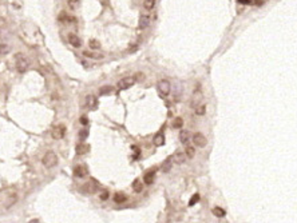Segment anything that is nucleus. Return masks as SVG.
<instances>
[{
	"mask_svg": "<svg viewBox=\"0 0 297 223\" xmlns=\"http://www.w3.org/2000/svg\"><path fill=\"white\" fill-rule=\"evenodd\" d=\"M15 59H16V70H18V72L24 74L30 67L28 59L24 56L23 54H16V55H15Z\"/></svg>",
	"mask_w": 297,
	"mask_h": 223,
	"instance_id": "nucleus-1",
	"label": "nucleus"
},
{
	"mask_svg": "<svg viewBox=\"0 0 297 223\" xmlns=\"http://www.w3.org/2000/svg\"><path fill=\"white\" fill-rule=\"evenodd\" d=\"M43 165H44V167H47V168H52V167H55L58 165V156L52 151H48L43 156Z\"/></svg>",
	"mask_w": 297,
	"mask_h": 223,
	"instance_id": "nucleus-2",
	"label": "nucleus"
},
{
	"mask_svg": "<svg viewBox=\"0 0 297 223\" xmlns=\"http://www.w3.org/2000/svg\"><path fill=\"white\" fill-rule=\"evenodd\" d=\"M137 83V79H135V76H127V78H123L120 79L118 82V84H117V88L118 90H127L130 87H133V86Z\"/></svg>",
	"mask_w": 297,
	"mask_h": 223,
	"instance_id": "nucleus-3",
	"label": "nucleus"
},
{
	"mask_svg": "<svg viewBox=\"0 0 297 223\" xmlns=\"http://www.w3.org/2000/svg\"><path fill=\"white\" fill-rule=\"evenodd\" d=\"M64 134H66V127L63 124H56L55 127H52V130H51V136L54 139H56V140L63 138Z\"/></svg>",
	"mask_w": 297,
	"mask_h": 223,
	"instance_id": "nucleus-4",
	"label": "nucleus"
},
{
	"mask_svg": "<svg viewBox=\"0 0 297 223\" xmlns=\"http://www.w3.org/2000/svg\"><path fill=\"white\" fill-rule=\"evenodd\" d=\"M193 143L197 147H205L208 144V139L205 138V135L201 134V132H197V134L193 135Z\"/></svg>",
	"mask_w": 297,
	"mask_h": 223,
	"instance_id": "nucleus-5",
	"label": "nucleus"
},
{
	"mask_svg": "<svg viewBox=\"0 0 297 223\" xmlns=\"http://www.w3.org/2000/svg\"><path fill=\"white\" fill-rule=\"evenodd\" d=\"M158 91L161 92L162 95H169L170 91H171V86H170V83L168 82V80H161V82L158 83Z\"/></svg>",
	"mask_w": 297,
	"mask_h": 223,
	"instance_id": "nucleus-6",
	"label": "nucleus"
},
{
	"mask_svg": "<svg viewBox=\"0 0 297 223\" xmlns=\"http://www.w3.org/2000/svg\"><path fill=\"white\" fill-rule=\"evenodd\" d=\"M83 55L88 59H92V60H101V59H103V54L98 52L97 49H87V51H83Z\"/></svg>",
	"mask_w": 297,
	"mask_h": 223,
	"instance_id": "nucleus-7",
	"label": "nucleus"
},
{
	"mask_svg": "<svg viewBox=\"0 0 297 223\" xmlns=\"http://www.w3.org/2000/svg\"><path fill=\"white\" fill-rule=\"evenodd\" d=\"M74 175L78 176V178H86L88 175V168L83 165H79L74 168Z\"/></svg>",
	"mask_w": 297,
	"mask_h": 223,
	"instance_id": "nucleus-8",
	"label": "nucleus"
},
{
	"mask_svg": "<svg viewBox=\"0 0 297 223\" xmlns=\"http://www.w3.org/2000/svg\"><path fill=\"white\" fill-rule=\"evenodd\" d=\"M86 106L90 110H95L98 107V99L95 98V95H87L86 96Z\"/></svg>",
	"mask_w": 297,
	"mask_h": 223,
	"instance_id": "nucleus-9",
	"label": "nucleus"
},
{
	"mask_svg": "<svg viewBox=\"0 0 297 223\" xmlns=\"http://www.w3.org/2000/svg\"><path fill=\"white\" fill-rule=\"evenodd\" d=\"M186 152H184V151H177V152L173 155V162L177 163V165H181V163H185V160H186Z\"/></svg>",
	"mask_w": 297,
	"mask_h": 223,
	"instance_id": "nucleus-10",
	"label": "nucleus"
},
{
	"mask_svg": "<svg viewBox=\"0 0 297 223\" xmlns=\"http://www.w3.org/2000/svg\"><path fill=\"white\" fill-rule=\"evenodd\" d=\"M148 24H150V16L148 15H141V17L138 20V28L145 30L148 27Z\"/></svg>",
	"mask_w": 297,
	"mask_h": 223,
	"instance_id": "nucleus-11",
	"label": "nucleus"
},
{
	"mask_svg": "<svg viewBox=\"0 0 297 223\" xmlns=\"http://www.w3.org/2000/svg\"><path fill=\"white\" fill-rule=\"evenodd\" d=\"M69 42H70V44L75 48H79L80 46H82V40H80L76 35H74V33H70L69 35Z\"/></svg>",
	"mask_w": 297,
	"mask_h": 223,
	"instance_id": "nucleus-12",
	"label": "nucleus"
},
{
	"mask_svg": "<svg viewBox=\"0 0 297 223\" xmlns=\"http://www.w3.org/2000/svg\"><path fill=\"white\" fill-rule=\"evenodd\" d=\"M82 188H83V191H85V193H88V194H92V193H95V191L98 190V188H97V184H95V182H94V181H91V182H88V183H86Z\"/></svg>",
	"mask_w": 297,
	"mask_h": 223,
	"instance_id": "nucleus-13",
	"label": "nucleus"
},
{
	"mask_svg": "<svg viewBox=\"0 0 297 223\" xmlns=\"http://www.w3.org/2000/svg\"><path fill=\"white\" fill-rule=\"evenodd\" d=\"M171 165H173V156H169V158H166L165 160H163V163H162V171L163 172H169L170 170H171Z\"/></svg>",
	"mask_w": 297,
	"mask_h": 223,
	"instance_id": "nucleus-14",
	"label": "nucleus"
},
{
	"mask_svg": "<svg viewBox=\"0 0 297 223\" xmlns=\"http://www.w3.org/2000/svg\"><path fill=\"white\" fill-rule=\"evenodd\" d=\"M90 151V147L87 144H85V143H80V144H78L75 147V152L78 154V155H85V154H87Z\"/></svg>",
	"mask_w": 297,
	"mask_h": 223,
	"instance_id": "nucleus-15",
	"label": "nucleus"
},
{
	"mask_svg": "<svg viewBox=\"0 0 297 223\" xmlns=\"http://www.w3.org/2000/svg\"><path fill=\"white\" fill-rule=\"evenodd\" d=\"M154 176H155V171L154 170H151V171H148V172H146L145 174V176H143V182L146 184H151L154 182Z\"/></svg>",
	"mask_w": 297,
	"mask_h": 223,
	"instance_id": "nucleus-16",
	"label": "nucleus"
},
{
	"mask_svg": "<svg viewBox=\"0 0 297 223\" xmlns=\"http://www.w3.org/2000/svg\"><path fill=\"white\" fill-rule=\"evenodd\" d=\"M153 143L154 146H157V147H159V146H163L165 144V136H163V134H157L155 136H154L153 139Z\"/></svg>",
	"mask_w": 297,
	"mask_h": 223,
	"instance_id": "nucleus-17",
	"label": "nucleus"
},
{
	"mask_svg": "<svg viewBox=\"0 0 297 223\" xmlns=\"http://www.w3.org/2000/svg\"><path fill=\"white\" fill-rule=\"evenodd\" d=\"M114 200H115V203H123L127 200V196H126L125 194L122 193H117L115 195H114Z\"/></svg>",
	"mask_w": 297,
	"mask_h": 223,
	"instance_id": "nucleus-18",
	"label": "nucleus"
},
{
	"mask_svg": "<svg viewBox=\"0 0 297 223\" xmlns=\"http://www.w3.org/2000/svg\"><path fill=\"white\" fill-rule=\"evenodd\" d=\"M225 214H226L225 210L221 209V207H214V209H213V215L217 216V218H224Z\"/></svg>",
	"mask_w": 297,
	"mask_h": 223,
	"instance_id": "nucleus-19",
	"label": "nucleus"
},
{
	"mask_svg": "<svg viewBox=\"0 0 297 223\" xmlns=\"http://www.w3.org/2000/svg\"><path fill=\"white\" fill-rule=\"evenodd\" d=\"M189 138H190V132L186 131V130L181 131V134H179V140H181V143H186L189 140Z\"/></svg>",
	"mask_w": 297,
	"mask_h": 223,
	"instance_id": "nucleus-20",
	"label": "nucleus"
},
{
	"mask_svg": "<svg viewBox=\"0 0 297 223\" xmlns=\"http://www.w3.org/2000/svg\"><path fill=\"white\" fill-rule=\"evenodd\" d=\"M133 190H134L135 193H141V191L143 190V186H142V183L138 181V179L133 182Z\"/></svg>",
	"mask_w": 297,
	"mask_h": 223,
	"instance_id": "nucleus-21",
	"label": "nucleus"
},
{
	"mask_svg": "<svg viewBox=\"0 0 297 223\" xmlns=\"http://www.w3.org/2000/svg\"><path fill=\"white\" fill-rule=\"evenodd\" d=\"M154 5H155V0H145L143 2V7L146 10H153Z\"/></svg>",
	"mask_w": 297,
	"mask_h": 223,
	"instance_id": "nucleus-22",
	"label": "nucleus"
},
{
	"mask_svg": "<svg viewBox=\"0 0 297 223\" xmlns=\"http://www.w3.org/2000/svg\"><path fill=\"white\" fill-rule=\"evenodd\" d=\"M182 124H184V120H182V118H175L174 120H173V127L174 128H181Z\"/></svg>",
	"mask_w": 297,
	"mask_h": 223,
	"instance_id": "nucleus-23",
	"label": "nucleus"
},
{
	"mask_svg": "<svg viewBox=\"0 0 297 223\" xmlns=\"http://www.w3.org/2000/svg\"><path fill=\"white\" fill-rule=\"evenodd\" d=\"M88 46H90V48H91V49H98L99 47H101V43H99L98 40H95V39H91L88 42Z\"/></svg>",
	"mask_w": 297,
	"mask_h": 223,
	"instance_id": "nucleus-24",
	"label": "nucleus"
},
{
	"mask_svg": "<svg viewBox=\"0 0 297 223\" xmlns=\"http://www.w3.org/2000/svg\"><path fill=\"white\" fill-rule=\"evenodd\" d=\"M194 110H196L197 115H203V114H205V111H206V108H205V106H203L202 103H201V104H198V106L194 108Z\"/></svg>",
	"mask_w": 297,
	"mask_h": 223,
	"instance_id": "nucleus-25",
	"label": "nucleus"
},
{
	"mask_svg": "<svg viewBox=\"0 0 297 223\" xmlns=\"http://www.w3.org/2000/svg\"><path fill=\"white\" fill-rule=\"evenodd\" d=\"M198 200H200V195H198V194H194L193 196H191V199L189 200V206H194V204H196Z\"/></svg>",
	"mask_w": 297,
	"mask_h": 223,
	"instance_id": "nucleus-26",
	"label": "nucleus"
},
{
	"mask_svg": "<svg viewBox=\"0 0 297 223\" xmlns=\"http://www.w3.org/2000/svg\"><path fill=\"white\" fill-rule=\"evenodd\" d=\"M70 8H76L80 4V0H67Z\"/></svg>",
	"mask_w": 297,
	"mask_h": 223,
	"instance_id": "nucleus-27",
	"label": "nucleus"
},
{
	"mask_svg": "<svg viewBox=\"0 0 297 223\" xmlns=\"http://www.w3.org/2000/svg\"><path fill=\"white\" fill-rule=\"evenodd\" d=\"M111 91H113V87H110V86H107V87H102L101 90H99V94H101V95L110 94Z\"/></svg>",
	"mask_w": 297,
	"mask_h": 223,
	"instance_id": "nucleus-28",
	"label": "nucleus"
},
{
	"mask_svg": "<svg viewBox=\"0 0 297 223\" xmlns=\"http://www.w3.org/2000/svg\"><path fill=\"white\" fill-rule=\"evenodd\" d=\"M194 154H196L194 148L191 147V146H187V147H186V155H187V158H193Z\"/></svg>",
	"mask_w": 297,
	"mask_h": 223,
	"instance_id": "nucleus-29",
	"label": "nucleus"
},
{
	"mask_svg": "<svg viewBox=\"0 0 297 223\" xmlns=\"http://www.w3.org/2000/svg\"><path fill=\"white\" fill-rule=\"evenodd\" d=\"M8 49H10V47L7 44H0V55H5L8 52Z\"/></svg>",
	"mask_w": 297,
	"mask_h": 223,
	"instance_id": "nucleus-30",
	"label": "nucleus"
},
{
	"mask_svg": "<svg viewBox=\"0 0 297 223\" xmlns=\"http://www.w3.org/2000/svg\"><path fill=\"white\" fill-rule=\"evenodd\" d=\"M99 198H101V200H106L107 198H109V193H107V191H104V193L101 194V196H99Z\"/></svg>",
	"mask_w": 297,
	"mask_h": 223,
	"instance_id": "nucleus-31",
	"label": "nucleus"
},
{
	"mask_svg": "<svg viewBox=\"0 0 297 223\" xmlns=\"http://www.w3.org/2000/svg\"><path fill=\"white\" fill-rule=\"evenodd\" d=\"M79 135H80V138H82V139H86V138H87V135H88V132L85 130V131H80Z\"/></svg>",
	"mask_w": 297,
	"mask_h": 223,
	"instance_id": "nucleus-32",
	"label": "nucleus"
},
{
	"mask_svg": "<svg viewBox=\"0 0 297 223\" xmlns=\"http://www.w3.org/2000/svg\"><path fill=\"white\" fill-rule=\"evenodd\" d=\"M80 123H82L83 126H86L88 123V119H87V118H85V116H82V118H80Z\"/></svg>",
	"mask_w": 297,
	"mask_h": 223,
	"instance_id": "nucleus-33",
	"label": "nucleus"
},
{
	"mask_svg": "<svg viewBox=\"0 0 297 223\" xmlns=\"http://www.w3.org/2000/svg\"><path fill=\"white\" fill-rule=\"evenodd\" d=\"M238 3H242V4H249L250 0H238Z\"/></svg>",
	"mask_w": 297,
	"mask_h": 223,
	"instance_id": "nucleus-34",
	"label": "nucleus"
}]
</instances>
